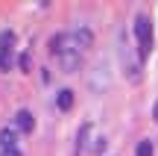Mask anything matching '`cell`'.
Returning <instances> with one entry per match:
<instances>
[{
    "label": "cell",
    "instance_id": "277c9868",
    "mask_svg": "<svg viewBox=\"0 0 158 156\" xmlns=\"http://www.w3.org/2000/svg\"><path fill=\"white\" fill-rule=\"evenodd\" d=\"M15 130H18V133H23V136H29L35 130V118H32V112H29V109H18L15 112Z\"/></svg>",
    "mask_w": 158,
    "mask_h": 156
},
{
    "label": "cell",
    "instance_id": "5b68a950",
    "mask_svg": "<svg viewBox=\"0 0 158 156\" xmlns=\"http://www.w3.org/2000/svg\"><path fill=\"white\" fill-rule=\"evenodd\" d=\"M12 147H18V130L3 127L0 130V150H12Z\"/></svg>",
    "mask_w": 158,
    "mask_h": 156
},
{
    "label": "cell",
    "instance_id": "30bf717a",
    "mask_svg": "<svg viewBox=\"0 0 158 156\" xmlns=\"http://www.w3.org/2000/svg\"><path fill=\"white\" fill-rule=\"evenodd\" d=\"M135 156H152V141H149V139H143L141 145L135 147Z\"/></svg>",
    "mask_w": 158,
    "mask_h": 156
},
{
    "label": "cell",
    "instance_id": "5bb4252c",
    "mask_svg": "<svg viewBox=\"0 0 158 156\" xmlns=\"http://www.w3.org/2000/svg\"><path fill=\"white\" fill-rule=\"evenodd\" d=\"M94 150L100 153V150H106V139H97V145H94Z\"/></svg>",
    "mask_w": 158,
    "mask_h": 156
},
{
    "label": "cell",
    "instance_id": "7c38bea8",
    "mask_svg": "<svg viewBox=\"0 0 158 156\" xmlns=\"http://www.w3.org/2000/svg\"><path fill=\"white\" fill-rule=\"evenodd\" d=\"M18 65H21V71H29V65H32V59H29V53H21V59H18Z\"/></svg>",
    "mask_w": 158,
    "mask_h": 156
},
{
    "label": "cell",
    "instance_id": "4fadbf2b",
    "mask_svg": "<svg viewBox=\"0 0 158 156\" xmlns=\"http://www.w3.org/2000/svg\"><path fill=\"white\" fill-rule=\"evenodd\" d=\"M0 156H21V150H18V147H12V150H0Z\"/></svg>",
    "mask_w": 158,
    "mask_h": 156
},
{
    "label": "cell",
    "instance_id": "6da1fadb",
    "mask_svg": "<svg viewBox=\"0 0 158 156\" xmlns=\"http://www.w3.org/2000/svg\"><path fill=\"white\" fill-rule=\"evenodd\" d=\"M135 44H138V56L141 59H147L152 53V21H149V15L135 18Z\"/></svg>",
    "mask_w": 158,
    "mask_h": 156
},
{
    "label": "cell",
    "instance_id": "9c48e42d",
    "mask_svg": "<svg viewBox=\"0 0 158 156\" xmlns=\"http://www.w3.org/2000/svg\"><path fill=\"white\" fill-rule=\"evenodd\" d=\"M88 136H91V124H82L79 127V139H76V156H82L85 145H88Z\"/></svg>",
    "mask_w": 158,
    "mask_h": 156
},
{
    "label": "cell",
    "instance_id": "8992f818",
    "mask_svg": "<svg viewBox=\"0 0 158 156\" xmlns=\"http://www.w3.org/2000/svg\"><path fill=\"white\" fill-rule=\"evenodd\" d=\"M64 50H68V33H56V35L50 38V53L59 59Z\"/></svg>",
    "mask_w": 158,
    "mask_h": 156
},
{
    "label": "cell",
    "instance_id": "8fae6325",
    "mask_svg": "<svg viewBox=\"0 0 158 156\" xmlns=\"http://www.w3.org/2000/svg\"><path fill=\"white\" fill-rule=\"evenodd\" d=\"M12 68V53H0V71H9Z\"/></svg>",
    "mask_w": 158,
    "mask_h": 156
},
{
    "label": "cell",
    "instance_id": "52a82bcc",
    "mask_svg": "<svg viewBox=\"0 0 158 156\" xmlns=\"http://www.w3.org/2000/svg\"><path fill=\"white\" fill-rule=\"evenodd\" d=\"M56 106L62 112H70L73 109V91H70V88H62V91L56 94Z\"/></svg>",
    "mask_w": 158,
    "mask_h": 156
},
{
    "label": "cell",
    "instance_id": "7a4b0ae2",
    "mask_svg": "<svg viewBox=\"0 0 158 156\" xmlns=\"http://www.w3.org/2000/svg\"><path fill=\"white\" fill-rule=\"evenodd\" d=\"M91 44H94V33H91L88 27H76V29H70V33H68V47H73L76 53L88 50Z\"/></svg>",
    "mask_w": 158,
    "mask_h": 156
},
{
    "label": "cell",
    "instance_id": "3957f363",
    "mask_svg": "<svg viewBox=\"0 0 158 156\" xmlns=\"http://www.w3.org/2000/svg\"><path fill=\"white\" fill-rule=\"evenodd\" d=\"M59 65H62V71L73 74V71H79V68H82V53H76L73 47H68V50L59 56Z\"/></svg>",
    "mask_w": 158,
    "mask_h": 156
},
{
    "label": "cell",
    "instance_id": "9a60e30c",
    "mask_svg": "<svg viewBox=\"0 0 158 156\" xmlns=\"http://www.w3.org/2000/svg\"><path fill=\"white\" fill-rule=\"evenodd\" d=\"M152 121H158V103L152 106Z\"/></svg>",
    "mask_w": 158,
    "mask_h": 156
},
{
    "label": "cell",
    "instance_id": "ba28073f",
    "mask_svg": "<svg viewBox=\"0 0 158 156\" xmlns=\"http://www.w3.org/2000/svg\"><path fill=\"white\" fill-rule=\"evenodd\" d=\"M12 47H15V33L12 29H3L0 33V53H12Z\"/></svg>",
    "mask_w": 158,
    "mask_h": 156
}]
</instances>
